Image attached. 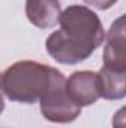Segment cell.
I'll list each match as a JSON object with an SVG mask.
<instances>
[{
  "mask_svg": "<svg viewBox=\"0 0 126 128\" xmlns=\"http://www.w3.org/2000/svg\"><path fill=\"white\" fill-rule=\"evenodd\" d=\"M61 28L46 39V51L60 64L74 66L89 58L104 42L99 16L82 4H71L60 15Z\"/></svg>",
  "mask_w": 126,
  "mask_h": 128,
  "instance_id": "obj_1",
  "label": "cell"
},
{
  "mask_svg": "<svg viewBox=\"0 0 126 128\" xmlns=\"http://www.w3.org/2000/svg\"><path fill=\"white\" fill-rule=\"evenodd\" d=\"M51 67L31 60L10 64L0 72V92L13 103L33 104L40 100L49 82Z\"/></svg>",
  "mask_w": 126,
  "mask_h": 128,
  "instance_id": "obj_2",
  "label": "cell"
},
{
  "mask_svg": "<svg viewBox=\"0 0 126 128\" xmlns=\"http://www.w3.org/2000/svg\"><path fill=\"white\" fill-rule=\"evenodd\" d=\"M39 103L43 118L55 124H68L80 116L82 107H79L65 91V76L54 67H51L48 86Z\"/></svg>",
  "mask_w": 126,
  "mask_h": 128,
  "instance_id": "obj_3",
  "label": "cell"
},
{
  "mask_svg": "<svg viewBox=\"0 0 126 128\" xmlns=\"http://www.w3.org/2000/svg\"><path fill=\"white\" fill-rule=\"evenodd\" d=\"M65 91L68 97L79 106H91L101 97L99 94V76L96 72L79 70L65 79Z\"/></svg>",
  "mask_w": 126,
  "mask_h": 128,
  "instance_id": "obj_4",
  "label": "cell"
},
{
  "mask_svg": "<svg viewBox=\"0 0 126 128\" xmlns=\"http://www.w3.org/2000/svg\"><path fill=\"white\" fill-rule=\"evenodd\" d=\"M104 67L117 72H126L125 15L119 16L107 33L104 46Z\"/></svg>",
  "mask_w": 126,
  "mask_h": 128,
  "instance_id": "obj_5",
  "label": "cell"
},
{
  "mask_svg": "<svg viewBox=\"0 0 126 128\" xmlns=\"http://www.w3.org/2000/svg\"><path fill=\"white\" fill-rule=\"evenodd\" d=\"M25 15L27 20L37 28H52L60 21V0H27Z\"/></svg>",
  "mask_w": 126,
  "mask_h": 128,
  "instance_id": "obj_6",
  "label": "cell"
},
{
  "mask_svg": "<svg viewBox=\"0 0 126 128\" xmlns=\"http://www.w3.org/2000/svg\"><path fill=\"white\" fill-rule=\"evenodd\" d=\"M99 94L105 100H120L126 96V72L111 70L102 66L98 72Z\"/></svg>",
  "mask_w": 126,
  "mask_h": 128,
  "instance_id": "obj_7",
  "label": "cell"
},
{
  "mask_svg": "<svg viewBox=\"0 0 126 128\" xmlns=\"http://www.w3.org/2000/svg\"><path fill=\"white\" fill-rule=\"evenodd\" d=\"M85 3L94 6L95 9H99V10H105V9H110L117 0H83Z\"/></svg>",
  "mask_w": 126,
  "mask_h": 128,
  "instance_id": "obj_8",
  "label": "cell"
},
{
  "mask_svg": "<svg viewBox=\"0 0 126 128\" xmlns=\"http://www.w3.org/2000/svg\"><path fill=\"white\" fill-rule=\"evenodd\" d=\"M3 110H4V100H3V94L0 92V115Z\"/></svg>",
  "mask_w": 126,
  "mask_h": 128,
  "instance_id": "obj_9",
  "label": "cell"
}]
</instances>
